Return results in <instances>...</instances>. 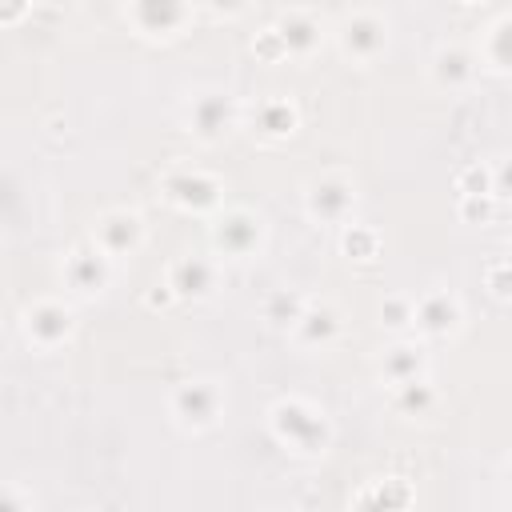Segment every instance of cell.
Wrapping results in <instances>:
<instances>
[{
  "label": "cell",
  "mask_w": 512,
  "mask_h": 512,
  "mask_svg": "<svg viewBox=\"0 0 512 512\" xmlns=\"http://www.w3.org/2000/svg\"><path fill=\"white\" fill-rule=\"evenodd\" d=\"M336 48H340L348 60H356V64H372V60L388 48V20L376 16V12H368V8L352 12V16L336 28Z\"/></svg>",
  "instance_id": "4"
},
{
  "label": "cell",
  "mask_w": 512,
  "mask_h": 512,
  "mask_svg": "<svg viewBox=\"0 0 512 512\" xmlns=\"http://www.w3.org/2000/svg\"><path fill=\"white\" fill-rule=\"evenodd\" d=\"M224 404H228V396H224V388H220L216 380H184V384H176V392H172V400H168L172 420H176L184 432H204V428H212V424L220 420Z\"/></svg>",
  "instance_id": "2"
},
{
  "label": "cell",
  "mask_w": 512,
  "mask_h": 512,
  "mask_svg": "<svg viewBox=\"0 0 512 512\" xmlns=\"http://www.w3.org/2000/svg\"><path fill=\"white\" fill-rule=\"evenodd\" d=\"M64 284L72 288V292H80V296H96L104 284H108V272H112V260L92 244V240H84V244H76L68 256H64Z\"/></svg>",
  "instance_id": "8"
},
{
  "label": "cell",
  "mask_w": 512,
  "mask_h": 512,
  "mask_svg": "<svg viewBox=\"0 0 512 512\" xmlns=\"http://www.w3.org/2000/svg\"><path fill=\"white\" fill-rule=\"evenodd\" d=\"M504 40H508V20H496V24L480 36V64H488L492 72H504V68H508Z\"/></svg>",
  "instance_id": "20"
},
{
  "label": "cell",
  "mask_w": 512,
  "mask_h": 512,
  "mask_svg": "<svg viewBox=\"0 0 512 512\" xmlns=\"http://www.w3.org/2000/svg\"><path fill=\"white\" fill-rule=\"evenodd\" d=\"M164 288H168V296L204 300V296H212V288H216V264L204 260V256H180V260H172Z\"/></svg>",
  "instance_id": "14"
},
{
  "label": "cell",
  "mask_w": 512,
  "mask_h": 512,
  "mask_svg": "<svg viewBox=\"0 0 512 512\" xmlns=\"http://www.w3.org/2000/svg\"><path fill=\"white\" fill-rule=\"evenodd\" d=\"M496 204H500V196H492V192H480V196H460V216L464 220H488L492 212H496Z\"/></svg>",
  "instance_id": "23"
},
{
  "label": "cell",
  "mask_w": 512,
  "mask_h": 512,
  "mask_svg": "<svg viewBox=\"0 0 512 512\" xmlns=\"http://www.w3.org/2000/svg\"><path fill=\"white\" fill-rule=\"evenodd\" d=\"M476 72V60L468 56L464 44H440L436 56H432V80L440 88H464Z\"/></svg>",
  "instance_id": "15"
},
{
  "label": "cell",
  "mask_w": 512,
  "mask_h": 512,
  "mask_svg": "<svg viewBox=\"0 0 512 512\" xmlns=\"http://www.w3.org/2000/svg\"><path fill=\"white\" fill-rule=\"evenodd\" d=\"M236 120V100L228 92H200L188 100V132L200 140H216Z\"/></svg>",
  "instance_id": "12"
},
{
  "label": "cell",
  "mask_w": 512,
  "mask_h": 512,
  "mask_svg": "<svg viewBox=\"0 0 512 512\" xmlns=\"http://www.w3.org/2000/svg\"><path fill=\"white\" fill-rule=\"evenodd\" d=\"M260 236H264V220L248 208H228L212 224V244L224 260H248L260 248Z\"/></svg>",
  "instance_id": "5"
},
{
  "label": "cell",
  "mask_w": 512,
  "mask_h": 512,
  "mask_svg": "<svg viewBox=\"0 0 512 512\" xmlns=\"http://www.w3.org/2000/svg\"><path fill=\"white\" fill-rule=\"evenodd\" d=\"M460 300L452 296V292H444V288H436V292H424V296H416V304H412V328H420L424 336H444V332H452L456 324H460Z\"/></svg>",
  "instance_id": "13"
},
{
  "label": "cell",
  "mask_w": 512,
  "mask_h": 512,
  "mask_svg": "<svg viewBox=\"0 0 512 512\" xmlns=\"http://www.w3.org/2000/svg\"><path fill=\"white\" fill-rule=\"evenodd\" d=\"M88 240H92L108 260H124V256H132V252L140 248V240H144V220H140V212L112 208V212H104V216L96 220V228H92Z\"/></svg>",
  "instance_id": "7"
},
{
  "label": "cell",
  "mask_w": 512,
  "mask_h": 512,
  "mask_svg": "<svg viewBox=\"0 0 512 512\" xmlns=\"http://www.w3.org/2000/svg\"><path fill=\"white\" fill-rule=\"evenodd\" d=\"M464 4H480V0H464Z\"/></svg>",
  "instance_id": "26"
},
{
  "label": "cell",
  "mask_w": 512,
  "mask_h": 512,
  "mask_svg": "<svg viewBox=\"0 0 512 512\" xmlns=\"http://www.w3.org/2000/svg\"><path fill=\"white\" fill-rule=\"evenodd\" d=\"M396 392V408L404 412V416H420V412H428L432 404H436V392H432V384L424 380V376H416V380H404V384H396L392 388Z\"/></svg>",
  "instance_id": "19"
},
{
  "label": "cell",
  "mask_w": 512,
  "mask_h": 512,
  "mask_svg": "<svg viewBox=\"0 0 512 512\" xmlns=\"http://www.w3.org/2000/svg\"><path fill=\"white\" fill-rule=\"evenodd\" d=\"M24 336L36 344V348H60L68 336H72V308L64 300H36L28 312H24Z\"/></svg>",
  "instance_id": "9"
},
{
  "label": "cell",
  "mask_w": 512,
  "mask_h": 512,
  "mask_svg": "<svg viewBox=\"0 0 512 512\" xmlns=\"http://www.w3.org/2000/svg\"><path fill=\"white\" fill-rule=\"evenodd\" d=\"M256 132H260L264 140H288V136L296 132V108H292L288 100H280V96L264 100V104L256 108Z\"/></svg>",
  "instance_id": "18"
},
{
  "label": "cell",
  "mask_w": 512,
  "mask_h": 512,
  "mask_svg": "<svg viewBox=\"0 0 512 512\" xmlns=\"http://www.w3.org/2000/svg\"><path fill=\"white\" fill-rule=\"evenodd\" d=\"M164 196H168L176 208H184V212L208 208V204L220 200V180H216L212 172H204V168H172V172L164 176Z\"/></svg>",
  "instance_id": "10"
},
{
  "label": "cell",
  "mask_w": 512,
  "mask_h": 512,
  "mask_svg": "<svg viewBox=\"0 0 512 512\" xmlns=\"http://www.w3.org/2000/svg\"><path fill=\"white\" fill-rule=\"evenodd\" d=\"M284 56H312L320 44H324V24L308 12V8H292V12H280L276 24H272Z\"/></svg>",
  "instance_id": "11"
},
{
  "label": "cell",
  "mask_w": 512,
  "mask_h": 512,
  "mask_svg": "<svg viewBox=\"0 0 512 512\" xmlns=\"http://www.w3.org/2000/svg\"><path fill=\"white\" fill-rule=\"evenodd\" d=\"M304 296H296V292H280L272 304H268V320L276 324V328H292L296 324V316L304 312Z\"/></svg>",
  "instance_id": "21"
},
{
  "label": "cell",
  "mask_w": 512,
  "mask_h": 512,
  "mask_svg": "<svg viewBox=\"0 0 512 512\" xmlns=\"http://www.w3.org/2000/svg\"><path fill=\"white\" fill-rule=\"evenodd\" d=\"M412 296H388V304H380V316H384V324L388 328H412Z\"/></svg>",
  "instance_id": "22"
},
{
  "label": "cell",
  "mask_w": 512,
  "mask_h": 512,
  "mask_svg": "<svg viewBox=\"0 0 512 512\" xmlns=\"http://www.w3.org/2000/svg\"><path fill=\"white\" fill-rule=\"evenodd\" d=\"M268 424H272V436L296 452V456H320L332 440V424H328V412L316 408L312 400H280L272 412H268Z\"/></svg>",
  "instance_id": "1"
},
{
  "label": "cell",
  "mask_w": 512,
  "mask_h": 512,
  "mask_svg": "<svg viewBox=\"0 0 512 512\" xmlns=\"http://www.w3.org/2000/svg\"><path fill=\"white\" fill-rule=\"evenodd\" d=\"M344 252H348V256H356V260H368V256L376 252V236H372V232H364L360 224H352V232L344 236Z\"/></svg>",
  "instance_id": "24"
},
{
  "label": "cell",
  "mask_w": 512,
  "mask_h": 512,
  "mask_svg": "<svg viewBox=\"0 0 512 512\" xmlns=\"http://www.w3.org/2000/svg\"><path fill=\"white\" fill-rule=\"evenodd\" d=\"M288 332L300 344H328L340 332V312L332 304H304V312L296 316V324Z\"/></svg>",
  "instance_id": "16"
},
{
  "label": "cell",
  "mask_w": 512,
  "mask_h": 512,
  "mask_svg": "<svg viewBox=\"0 0 512 512\" xmlns=\"http://www.w3.org/2000/svg\"><path fill=\"white\" fill-rule=\"evenodd\" d=\"M424 348L420 344H408V340H400V344H392L384 356H380V376L396 388V384H404V380H416V376H424Z\"/></svg>",
  "instance_id": "17"
},
{
  "label": "cell",
  "mask_w": 512,
  "mask_h": 512,
  "mask_svg": "<svg viewBox=\"0 0 512 512\" xmlns=\"http://www.w3.org/2000/svg\"><path fill=\"white\" fill-rule=\"evenodd\" d=\"M192 0H128V16L140 28V36L152 40H172L188 28L192 20Z\"/></svg>",
  "instance_id": "6"
},
{
  "label": "cell",
  "mask_w": 512,
  "mask_h": 512,
  "mask_svg": "<svg viewBox=\"0 0 512 512\" xmlns=\"http://www.w3.org/2000/svg\"><path fill=\"white\" fill-rule=\"evenodd\" d=\"M208 4H212L216 12H228V16H232V12H240L248 0H208Z\"/></svg>",
  "instance_id": "25"
},
{
  "label": "cell",
  "mask_w": 512,
  "mask_h": 512,
  "mask_svg": "<svg viewBox=\"0 0 512 512\" xmlns=\"http://www.w3.org/2000/svg\"><path fill=\"white\" fill-rule=\"evenodd\" d=\"M304 208H308L312 220L344 224V220L356 212V180L344 176V172L312 176L308 188H304Z\"/></svg>",
  "instance_id": "3"
}]
</instances>
